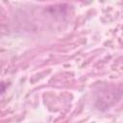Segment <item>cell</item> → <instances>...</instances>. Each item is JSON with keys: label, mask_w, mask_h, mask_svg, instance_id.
<instances>
[{"label": "cell", "mask_w": 123, "mask_h": 123, "mask_svg": "<svg viewBox=\"0 0 123 123\" xmlns=\"http://www.w3.org/2000/svg\"><path fill=\"white\" fill-rule=\"evenodd\" d=\"M5 89V86L4 85H0V93Z\"/></svg>", "instance_id": "cell-1"}]
</instances>
